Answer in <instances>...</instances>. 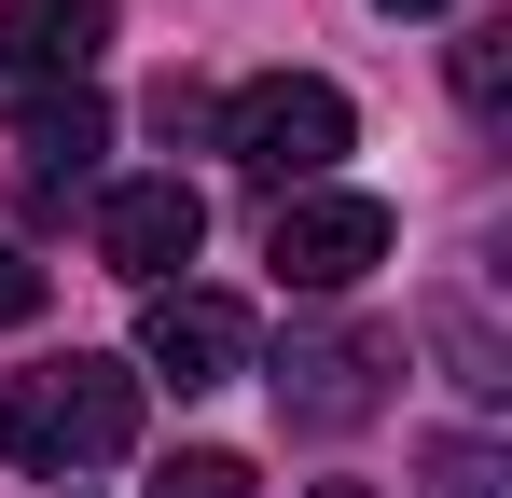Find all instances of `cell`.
I'll return each instance as SVG.
<instances>
[{"mask_svg": "<svg viewBox=\"0 0 512 498\" xmlns=\"http://www.w3.org/2000/svg\"><path fill=\"white\" fill-rule=\"evenodd\" d=\"M97 153H111V97H97V83H28V97H14V166H28L42 194H70Z\"/></svg>", "mask_w": 512, "mask_h": 498, "instance_id": "7", "label": "cell"}, {"mask_svg": "<svg viewBox=\"0 0 512 498\" xmlns=\"http://www.w3.org/2000/svg\"><path fill=\"white\" fill-rule=\"evenodd\" d=\"M374 14H443V0H374Z\"/></svg>", "mask_w": 512, "mask_h": 498, "instance_id": "14", "label": "cell"}, {"mask_svg": "<svg viewBox=\"0 0 512 498\" xmlns=\"http://www.w3.org/2000/svg\"><path fill=\"white\" fill-rule=\"evenodd\" d=\"M139 443V374L125 360H28V374H0V457L14 471H42V485H70V471H111Z\"/></svg>", "mask_w": 512, "mask_h": 498, "instance_id": "1", "label": "cell"}, {"mask_svg": "<svg viewBox=\"0 0 512 498\" xmlns=\"http://www.w3.org/2000/svg\"><path fill=\"white\" fill-rule=\"evenodd\" d=\"M457 97H471V111L512 97V28H471V42H457Z\"/></svg>", "mask_w": 512, "mask_h": 498, "instance_id": "12", "label": "cell"}, {"mask_svg": "<svg viewBox=\"0 0 512 498\" xmlns=\"http://www.w3.org/2000/svg\"><path fill=\"white\" fill-rule=\"evenodd\" d=\"M194 249H208V194H194V180H111V208H97V263H111V277L180 291Z\"/></svg>", "mask_w": 512, "mask_h": 498, "instance_id": "5", "label": "cell"}, {"mask_svg": "<svg viewBox=\"0 0 512 498\" xmlns=\"http://www.w3.org/2000/svg\"><path fill=\"white\" fill-rule=\"evenodd\" d=\"M346 139H360V111H346V83H319V70H263V83L222 97V153L250 166L263 194H319Z\"/></svg>", "mask_w": 512, "mask_h": 498, "instance_id": "2", "label": "cell"}, {"mask_svg": "<svg viewBox=\"0 0 512 498\" xmlns=\"http://www.w3.org/2000/svg\"><path fill=\"white\" fill-rule=\"evenodd\" d=\"M388 194H277V236H263V263H277V291H360L374 263H388Z\"/></svg>", "mask_w": 512, "mask_h": 498, "instance_id": "4", "label": "cell"}, {"mask_svg": "<svg viewBox=\"0 0 512 498\" xmlns=\"http://www.w3.org/2000/svg\"><path fill=\"white\" fill-rule=\"evenodd\" d=\"M305 498H374V485H305Z\"/></svg>", "mask_w": 512, "mask_h": 498, "instance_id": "15", "label": "cell"}, {"mask_svg": "<svg viewBox=\"0 0 512 498\" xmlns=\"http://www.w3.org/2000/svg\"><path fill=\"white\" fill-rule=\"evenodd\" d=\"M153 498H250V457L194 443V457H167V471H153Z\"/></svg>", "mask_w": 512, "mask_h": 498, "instance_id": "11", "label": "cell"}, {"mask_svg": "<svg viewBox=\"0 0 512 498\" xmlns=\"http://www.w3.org/2000/svg\"><path fill=\"white\" fill-rule=\"evenodd\" d=\"M429 346H443V374H457L471 402H499V388H512V346L485 332V305H471V291H429Z\"/></svg>", "mask_w": 512, "mask_h": 498, "instance_id": "9", "label": "cell"}, {"mask_svg": "<svg viewBox=\"0 0 512 498\" xmlns=\"http://www.w3.org/2000/svg\"><path fill=\"white\" fill-rule=\"evenodd\" d=\"M28 305H42V263H28L14 236H0V319H28Z\"/></svg>", "mask_w": 512, "mask_h": 498, "instance_id": "13", "label": "cell"}, {"mask_svg": "<svg viewBox=\"0 0 512 498\" xmlns=\"http://www.w3.org/2000/svg\"><path fill=\"white\" fill-rule=\"evenodd\" d=\"M388 374H402V346L374 319H305L277 360H263V388H277V429H305V443H346V429H374L388 415Z\"/></svg>", "mask_w": 512, "mask_h": 498, "instance_id": "3", "label": "cell"}, {"mask_svg": "<svg viewBox=\"0 0 512 498\" xmlns=\"http://www.w3.org/2000/svg\"><path fill=\"white\" fill-rule=\"evenodd\" d=\"M416 498H512V457H499V443H429Z\"/></svg>", "mask_w": 512, "mask_h": 498, "instance_id": "10", "label": "cell"}, {"mask_svg": "<svg viewBox=\"0 0 512 498\" xmlns=\"http://www.w3.org/2000/svg\"><path fill=\"white\" fill-rule=\"evenodd\" d=\"M111 42V0H0V70L14 83H84Z\"/></svg>", "mask_w": 512, "mask_h": 498, "instance_id": "8", "label": "cell"}, {"mask_svg": "<svg viewBox=\"0 0 512 498\" xmlns=\"http://www.w3.org/2000/svg\"><path fill=\"white\" fill-rule=\"evenodd\" d=\"M236 360H250V319H236L222 291H194V277H180V291L139 305V374H167V388H222Z\"/></svg>", "mask_w": 512, "mask_h": 498, "instance_id": "6", "label": "cell"}]
</instances>
